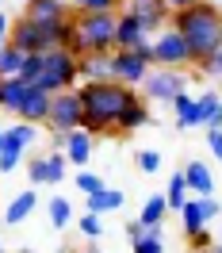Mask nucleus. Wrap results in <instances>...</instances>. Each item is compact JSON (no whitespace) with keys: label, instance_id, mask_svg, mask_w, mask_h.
I'll return each instance as SVG.
<instances>
[{"label":"nucleus","instance_id":"nucleus-34","mask_svg":"<svg viewBox=\"0 0 222 253\" xmlns=\"http://www.w3.org/2000/svg\"><path fill=\"white\" fill-rule=\"evenodd\" d=\"M77 188L84 192V196H92V192L108 188V184H104V176H100V173H88V169H80V173H77Z\"/></svg>","mask_w":222,"mask_h":253},{"label":"nucleus","instance_id":"nucleus-17","mask_svg":"<svg viewBox=\"0 0 222 253\" xmlns=\"http://www.w3.org/2000/svg\"><path fill=\"white\" fill-rule=\"evenodd\" d=\"M35 142H38V126L19 119L16 126H4V146H0V150H19V154H27Z\"/></svg>","mask_w":222,"mask_h":253},{"label":"nucleus","instance_id":"nucleus-43","mask_svg":"<svg viewBox=\"0 0 222 253\" xmlns=\"http://www.w3.org/2000/svg\"><path fill=\"white\" fill-rule=\"evenodd\" d=\"M169 12H184V8H191V4H199V0H161Z\"/></svg>","mask_w":222,"mask_h":253},{"label":"nucleus","instance_id":"nucleus-13","mask_svg":"<svg viewBox=\"0 0 222 253\" xmlns=\"http://www.w3.org/2000/svg\"><path fill=\"white\" fill-rule=\"evenodd\" d=\"M149 35L138 19L130 16L127 8H119V16H115V50H134L138 42H146Z\"/></svg>","mask_w":222,"mask_h":253},{"label":"nucleus","instance_id":"nucleus-26","mask_svg":"<svg viewBox=\"0 0 222 253\" xmlns=\"http://www.w3.org/2000/svg\"><path fill=\"white\" fill-rule=\"evenodd\" d=\"M62 50H69L73 58H84V39H80V27H77V16H69L62 23Z\"/></svg>","mask_w":222,"mask_h":253},{"label":"nucleus","instance_id":"nucleus-38","mask_svg":"<svg viewBox=\"0 0 222 253\" xmlns=\"http://www.w3.org/2000/svg\"><path fill=\"white\" fill-rule=\"evenodd\" d=\"M19 161H23V154H19V150H0V173L8 176L12 169H19Z\"/></svg>","mask_w":222,"mask_h":253},{"label":"nucleus","instance_id":"nucleus-25","mask_svg":"<svg viewBox=\"0 0 222 253\" xmlns=\"http://www.w3.org/2000/svg\"><path fill=\"white\" fill-rule=\"evenodd\" d=\"M146 123H149V104H146V100H138V104H130V108L123 111L119 130H123V134H130V130H142Z\"/></svg>","mask_w":222,"mask_h":253},{"label":"nucleus","instance_id":"nucleus-32","mask_svg":"<svg viewBox=\"0 0 222 253\" xmlns=\"http://www.w3.org/2000/svg\"><path fill=\"white\" fill-rule=\"evenodd\" d=\"M38 77H42V54H27V58H23V69H19V81L38 84Z\"/></svg>","mask_w":222,"mask_h":253},{"label":"nucleus","instance_id":"nucleus-1","mask_svg":"<svg viewBox=\"0 0 222 253\" xmlns=\"http://www.w3.org/2000/svg\"><path fill=\"white\" fill-rule=\"evenodd\" d=\"M77 92H80V108H84L80 130H88L92 138H100V134H115L123 111H127L130 104L142 100L138 88L119 84V81H84Z\"/></svg>","mask_w":222,"mask_h":253},{"label":"nucleus","instance_id":"nucleus-46","mask_svg":"<svg viewBox=\"0 0 222 253\" xmlns=\"http://www.w3.org/2000/svg\"><path fill=\"white\" fill-rule=\"evenodd\" d=\"M219 246H222V215H219Z\"/></svg>","mask_w":222,"mask_h":253},{"label":"nucleus","instance_id":"nucleus-31","mask_svg":"<svg viewBox=\"0 0 222 253\" xmlns=\"http://www.w3.org/2000/svg\"><path fill=\"white\" fill-rule=\"evenodd\" d=\"M130 246H134L130 253H165V238H161V230H146V234L134 238Z\"/></svg>","mask_w":222,"mask_h":253},{"label":"nucleus","instance_id":"nucleus-47","mask_svg":"<svg viewBox=\"0 0 222 253\" xmlns=\"http://www.w3.org/2000/svg\"><path fill=\"white\" fill-rule=\"evenodd\" d=\"M207 253H222V246H211V250H207Z\"/></svg>","mask_w":222,"mask_h":253},{"label":"nucleus","instance_id":"nucleus-35","mask_svg":"<svg viewBox=\"0 0 222 253\" xmlns=\"http://www.w3.org/2000/svg\"><path fill=\"white\" fill-rule=\"evenodd\" d=\"M127 0H80V12H119Z\"/></svg>","mask_w":222,"mask_h":253},{"label":"nucleus","instance_id":"nucleus-53","mask_svg":"<svg viewBox=\"0 0 222 253\" xmlns=\"http://www.w3.org/2000/svg\"><path fill=\"white\" fill-rule=\"evenodd\" d=\"M88 253H100V250H88Z\"/></svg>","mask_w":222,"mask_h":253},{"label":"nucleus","instance_id":"nucleus-16","mask_svg":"<svg viewBox=\"0 0 222 253\" xmlns=\"http://www.w3.org/2000/svg\"><path fill=\"white\" fill-rule=\"evenodd\" d=\"M180 173H184V184H188L191 196H215V173L207 169L203 161H188Z\"/></svg>","mask_w":222,"mask_h":253},{"label":"nucleus","instance_id":"nucleus-30","mask_svg":"<svg viewBox=\"0 0 222 253\" xmlns=\"http://www.w3.org/2000/svg\"><path fill=\"white\" fill-rule=\"evenodd\" d=\"M65 173H69L65 154H62V150H50V154H46V184H62Z\"/></svg>","mask_w":222,"mask_h":253},{"label":"nucleus","instance_id":"nucleus-11","mask_svg":"<svg viewBox=\"0 0 222 253\" xmlns=\"http://www.w3.org/2000/svg\"><path fill=\"white\" fill-rule=\"evenodd\" d=\"M123 8H127L130 16H134V19L146 27V35H149V39H153V31L169 27V16H173V12H169L161 0H127Z\"/></svg>","mask_w":222,"mask_h":253},{"label":"nucleus","instance_id":"nucleus-6","mask_svg":"<svg viewBox=\"0 0 222 253\" xmlns=\"http://www.w3.org/2000/svg\"><path fill=\"white\" fill-rule=\"evenodd\" d=\"M153 65H165V69H184V65H195L184 35L176 27H161L157 39H153Z\"/></svg>","mask_w":222,"mask_h":253},{"label":"nucleus","instance_id":"nucleus-7","mask_svg":"<svg viewBox=\"0 0 222 253\" xmlns=\"http://www.w3.org/2000/svg\"><path fill=\"white\" fill-rule=\"evenodd\" d=\"M80 119H84V108H80V92L77 88H65V92H54L50 100V115H46V126L50 130H80Z\"/></svg>","mask_w":222,"mask_h":253},{"label":"nucleus","instance_id":"nucleus-4","mask_svg":"<svg viewBox=\"0 0 222 253\" xmlns=\"http://www.w3.org/2000/svg\"><path fill=\"white\" fill-rule=\"evenodd\" d=\"M115 16L119 12H80L77 27L88 54H111L115 50Z\"/></svg>","mask_w":222,"mask_h":253},{"label":"nucleus","instance_id":"nucleus-41","mask_svg":"<svg viewBox=\"0 0 222 253\" xmlns=\"http://www.w3.org/2000/svg\"><path fill=\"white\" fill-rule=\"evenodd\" d=\"M188 242H191V250H199V253H203V250H211V246H215V238L207 234V230H199V234H191Z\"/></svg>","mask_w":222,"mask_h":253},{"label":"nucleus","instance_id":"nucleus-54","mask_svg":"<svg viewBox=\"0 0 222 253\" xmlns=\"http://www.w3.org/2000/svg\"><path fill=\"white\" fill-rule=\"evenodd\" d=\"M191 253H199V250H191ZM203 253H207V250H203Z\"/></svg>","mask_w":222,"mask_h":253},{"label":"nucleus","instance_id":"nucleus-51","mask_svg":"<svg viewBox=\"0 0 222 253\" xmlns=\"http://www.w3.org/2000/svg\"><path fill=\"white\" fill-rule=\"evenodd\" d=\"M0 253H4V242H0Z\"/></svg>","mask_w":222,"mask_h":253},{"label":"nucleus","instance_id":"nucleus-19","mask_svg":"<svg viewBox=\"0 0 222 253\" xmlns=\"http://www.w3.org/2000/svg\"><path fill=\"white\" fill-rule=\"evenodd\" d=\"M88 200V211L92 215H111V211H119V207L127 204V196H123V188H100V192H92V196H84Z\"/></svg>","mask_w":222,"mask_h":253},{"label":"nucleus","instance_id":"nucleus-49","mask_svg":"<svg viewBox=\"0 0 222 253\" xmlns=\"http://www.w3.org/2000/svg\"><path fill=\"white\" fill-rule=\"evenodd\" d=\"M69 4H77V8H80V0H69Z\"/></svg>","mask_w":222,"mask_h":253},{"label":"nucleus","instance_id":"nucleus-18","mask_svg":"<svg viewBox=\"0 0 222 253\" xmlns=\"http://www.w3.org/2000/svg\"><path fill=\"white\" fill-rule=\"evenodd\" d=\"M35 207H38V192H35V188H23L16 200H12V204L4 207V222H8V226H19V222L31 219Z\"/></svg>","mask_w":222,"mask_h":253},{"label":"nucleus","instance_id":"nucleus-15","mask_svg":"<svg viewBox=\"0 0 222 253\" xmlns=\"http://www.w3.org/2000/svg\"><path fill=\"white\" fill-rule=\"evenodd\" d=\"M23 16L31 23H58V19H69V4L65 0H27Z\"/></svg>","mask_w":222,"mask_h":253},{"label":"nucleus","instance_id":"nucleus-45","mask_svg":"<svg viewBox=\"0 0 222 253\" xmlns=\"http://www.w3.org/2000/svg\"><path fill=\"white\" fill-rule=\"evenodd\" d=\"M123 230H127V238H130V242H134V238H142V234H146V226H142V222H138V219H134V222H127Z\"/></svg>","mask_w":222,"mask_h":253},{"label":"nucleus","instance_id":"nucleus-29","mask_svg":"<svg viewBox=\"0 0 222 253\" xmlns=\"http://www.w3.org/2000/svg\"><path fill=\"white\" fill-rule=\"evenodd\" d=\"M23 50H16L12 42L8 46H0V77H19V69H23Z\"/></svg>","mask_w":222,"mask_h":253},{"label":"nucleus","instance_id":"nucleus-28","mask_svg":"<svg viewBox=\"0 0 222 253\" xmlns=\"http://www.w3.org/2000/svg\"><path fill=\"white\" fill-rule=\"evenodd\" d=\"M46 211H50V222H54V230H65V226L73 222V204H69L65 196H50Z\"/></svg>","mask_w":222,"mask_h":253},{"label":"nucleus","instance_id":"nucleus-9","mask_svg":"<svg viewBox=\"0 0 222 253\" xmlns=\"http://www.w3.org/2000/svg\"><path fill=\"white\" fill-rule=\"evenodd\" d=\"M149 69H153V65L146 62L138 50H111V81L130 84V88H142V81H146Z\"/></svg>","mask_w":222,"mask_h":253},{"label":"nucleus","instance_id":"nucleus-55","mask_svg":"<svg viewBox=\"0 0 222 253\" xmlns=\"http://www.w3.org/2000/svg\"><path fill=\"white\" fill-rule=\"evenodd\" d=\"M0 4H4V0H0Z\"/></svg>","mask_w":222,"mask_h":253},{"label":"nucleus","instance_id":"nucleus-52","mask_svg":"<svg viewBox=\"0 0 222 253\" xmlns=\"http://www.w3.org/2000/svg\"><path fill=\"white\" fill-rule=\"evenodd\" d=\"M19 253H31V250H19Z\"/></svg>","mask_w":222,"mask_h":253},{"label":"nucleus","instance_id":"nucleus-42","mask_svg":"<svg viewBox=\"0 0 222 253\" xmlns=\"http://www.w3.org/2000/svg\"><path fill=\"white\" fill-rule=\"evenodd\" d=\"M8 35H12V19L4 16V8H0V46H8Z\"/></svg>","mask_w":222,"mask_h":253},{"label":"nucleus","instance_id":"nucleus-20","mask_svg":"<svg viewBox=\"0 0 222 253\" xmlns=\"http://www.w3.org/2000/svg\"><path fill=\"white\" fill-rule=\"evenodd\" d=\"M169 108H173L176 126H180V130H188V126H203V119H199V104H195V96H191V92H180Z\"/></svg>","mask_w":222,"mask_h":253},{"label":"nucleus","instance_id":"nucleus-40","mask_svg":"<svg viewBox=\"0 0 222 253\" xmlns=\"http://www.w3.org/2000/svg\"><path fill=\"white\" fill-rule=\"evenodd\" d=\"M207 150L222 161V126H207Z\"/></svg>","mask_w":222,"mask_h":253},{"label":"nucleus","instance_id":"nucleus-10","mask_svg":"<svg viewBox=\"0 0 222 253\" xmlns=\"http://www.w3.org/2000/svg\"><path fill=\"white\" fill-rule=\"evenodd\" d=\"M8 42H12L16 50H23V54H46V50H50L42 27H38V23H31L27 16L12 19V35H8Z\"/></svg>","mask_w":222,"mask_h":253},{"label":"nucleus","instance_id":"nucleus-24","mask_svg":"<svg viewBox=\"0 0 222 253\" xmlns=\"http://www.w3.org/2000/svg\"><path fill=\"white\" fill-rule=\"evenodd\" d=\"M165 215H169V204H165V192H157V196H149V200L142 204V215H138V222H142L146 230H161Z\"/></svg>","mask_w":222,"mask_h":253},{"label":"nucleus","instance_id":"nucleus-33","mask_svg":"<svg viewBox=\"0 0 222 253\" xmlns=\"http://www.w3.org/2000/svg\"><path fill=\"white\" fill-rule=\"evenodd\" d=\"M77 230H80L84 238H100V234H104V219H100V215H92V211H84V215L77 219Z\"/></svg>","mask_w":222,"mask_h":253},{"label":"nucleus","instance_id":"nucleus-22","mask_svg":"<svg viewBox=\"0 0 222 253\" xmlns=\"http://www.w3.org/2000/svg\"><path fill=\"white\" fill-rule=\"evenodd\" d=\"M80 81H111V54H84L77 58Z\"/></svg>","mask_w":222,"mask_h":253},{"label":"nucleus","instance_id":"nucleus-37","mask_svg":"<svg viewBox=\"0 0 222 253\" xmlns=\"http://www.w3.org/2000/svg\"><path fill=\"white\" fill-rule=\"evenodd\" d=\"M138 169H142V173H157L161 169V154L157 150H142V154H138Z\"/></svg>","mask_w":222,"mask_h":253},{"label":"nucleus","instance_id":"nucleus-44","mask_svg":"<svg viewBox=\"0 0 222 253\" xmlns=\"http://www.w3.org/2000/svg\"><path fill=\"white\" fill-rule=\"evenodd\" d=\"M134 50H138V54H142L146 62L153 65V39H146V42H138V46H134Z\"/></svg>","mask_w":222,"mask_h":253},{"label":"nucleus","instance_id":"nucleus-50","mask_svg":"<svg viewBox=\"0 0 222 253\" xmlns=\"http://www.w3.org/2000/svg\"><path fill=\"white\" fill-rule=\"evenodd\" d=\"M219 92H222V77H219Z\"/></svg>","mask_w":222,"mask_h":253},{"label":"nucleus","instance_id":"nucleus-8","mask_svg":"<svg viewBox=\"0 0 222 253\" xmlns=\"http://www.w3.org/2000/svg\"><path fill=\"white\" fill-rule=\"evenodd\" d=\"M180 226H184V234H199V230H207L211 222H219L222 215V204L215 200V196H188V204L180 207Z\"/></svg>","mask_w":222,"mask_h":253},{"label":"nucleus","instance_id":"nucleus-39","mask_svg":"<svg viewBox=\"0 0 222 253\" xmlns=\"http://www.w3.org/2000/svg\"><path fill=\"white\" fill-rule=\"evenodd\" d=\"M199 73H207V77H222V46L215 50V54H211L203 65H199Z\"/></svg>","mask_w":222,"mask_h":253},{"label":"nucleus","instance_id":"nucleus-3","mask_svg":"<svg viewBox=\"0 0 222 253\" xmlns=\"http://www.w3.org/2000/svg\"><path fill=\"white\" fill-rule=\"evenodd\" d=\"M77 81H80V65L69 50L54 46V50L42 54V77H38L42 92L54 96V92H65V88H77Z\"/></svg>","mask_w":222,"mask_h":253},{"label":"nucleus","instance_id":"nucleus-14","mask_svg":"<svg viewBox=\"0 0 222 253\" xmlns=\"http://www.w3.org/2000/svg\"><path fill=\"white\" fill-rule=\"evenodd\" d=\"M50 100H54L50 92H42L38 84H31V88H27V96H23V104H19V111H16V119H23V123H35V126L46 123Z\"/></svg>","mask_w":222,"mask_h":253},{"label":"nucleus","instance_id":"nucleus-12","mask_svg":"<svg viewBox=\"0 0 222 253\" xmlns=\"http://www.w3.org/2000/svg\"><path fill=\"white\" fill-rule=\"evenodd\" d=\"M92 150H96V138L88 134V130H69L65 134V146L62 154L69 165H77V169H88V161H92Z\"/></svg>","mask_w":222,"mask_h":253},{"label":"nucleus","instance_id":"nucleus-5","mask_svg":"<svg viewBox=\"0 0 222 253\" xmlns=\"http://www.w3.org/2000/svg\"><path fill=\"white\" fill-rule=\"evenodd\" d=\"M191 77L184 73V69H165V65H157V69H149L142 81V100H153V104H173L180 92H188Z\"/></svg>","mask_w":222,"mask_h":253},{"label":"nucleus","instance_id":"nucleus-27","mask_svg":"<svg viewBox=\"0 0 222 253\" xmlns=\"http://www.w3.org/2000/svg\"><path fill=\"white\" fill-rule=\"evenodd\" d=\"M165 204H169V211H176V215H180V207L188 204V184H184V173H180V169L169 176V188H165Z\"/></svg>","mask_w":222,"mask_h":253},{"label":"nucleus","instance_id":"nucleus-36","mask_svg":"<svg viewBox=\"0 0 222 253\" xmlns=\"http://www.w3.org/2000/svg\"><path fill=\"white\" fill-rule=\"evenodd\" d=\"M27 173H31V184H46V154L27 161Z\"/></svg>","mask_w":222,"mask_h":253},{"label":"nucleus","instance_id":"nucleus-23","mask_svg":"<svg viewBox=\"0 0 222 253\" xmlns=\"http://www.w3.org/2000/svg\"><path fill=\"white\" fill-rule=\"evenodd\" d=\"M195 104H199V119H203V126H222V92H219V88L199 92V96H195Z\"/></svg>","mask_w":222,"mask_h":253},{"label":"nucleus","instance_id":"nucleus-48","mask_svg":"<svg viewBox=\"0 0 222 253\" xmlns=\"http://www.w3.org/2000/svg\"><path fill=\"white\" fill-rule=\"evenodd\" d=\"M0 146H4V126H0Z\"/></svg>","mask_w":222,"mask_h":253},{"label":"nucleus","instance_id":"nucleus-2","mask_svg":"<svg viewBox=\"0 0 222 253\" xmlns=\"http://www.w3.org/2000/svg\"><path fill=\"white\" fill-rule=\"evenodd\" d=\"M169 27H176V31L184 35L195 65H203L207 58L222 46V8L211 4V0H199V4H191L184 12H173V16H169Z\"/></svg>","mask_w":222,"mask_h":253},{"label":"nucleus","instance_id":"nucleus-21","mask_svg":"<svg viewBox=\"0 0 222 253\" xmlns=\"http://www.w3.org/2000/svg\"><path fill=\"white\" fill-rule=\"evenodd\" d=\"M27 81H19V77H0V111H12L16 115L19 104H23V96H27Z\"/></svg>","mask_w":222,"mask_h":253}]
</instances>
